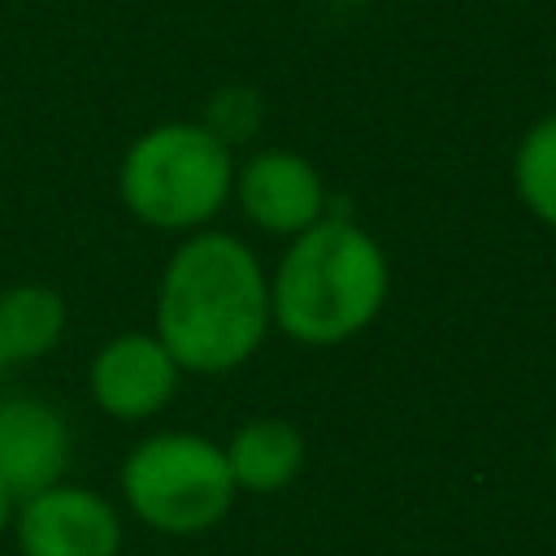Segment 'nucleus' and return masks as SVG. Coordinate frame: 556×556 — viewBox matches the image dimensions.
Returning <instances> with one entry per match:
<instances>
[{"instance_id": "6e6552de", "label": "nucleus", "mask_w": 556, "mask_h": 556, "mask_svg": "<svg viewBox=\"0 0 556 556\" xmlns=\"http://www.w3.org/2000/svg\"><path fill=\"white\" fill-rule=\"evenodd\" d=\"M74 434L61 408L39 395H0V482L26 500L65 478Z\"/></svg>"}, {"instance_id": "423d86ee", "label": "nucleus", "mask_w": 556, "mask_h": 556, "mask_svg": "<svg viewBox=\"0 0 556 556\" xmlns=\"http://www.w3.org/2000/svg\"><path fill=\"white\" fill-rule=\"evenodd\" d=\"M182 365L152 330H122L104 339L87 365V391L113 421H148L178 395Z\"/></svg>"}, {"instance_id": "f03ea898", "label": "nucleus", "mask_w": 556, "mask_h": 556, "mask_svg": "<svg viewBox=\"0 0 556 556\" xmlns=\"http://www.w3.org/2000/svg\"><path fill=\"white\" fill-rule=\"evenodd\" d=\"M391 295V261L382 243L348 213L287 239L269 269V317L304 348H339L369 330Z\"/></svg>"}, {"instance_id": "f8f14e48", "label": "nucleus", "mask_w": 556, "mask_h": 556, "mask_svg": "<svg viewBox=\"0 0 556 556\" xmlns=\"http://www.w3.org/2000/svg\"><path fill=\"white\" fill-rule=\"evenodd\" d=\"M261 122H265V100H261V91H256V87L226 83V87H217V91L208 96L204 126H208V130H213V135H217L226 148L256 139Z\"/></svg>"}, {"instance_id": "9b49d317", "label": "nucleus", "mask_w": 556, "mask_h": 556, "mask_svg": "<svg viewBox=\"0 0 556 556\" xmlns=\"http://www.w3.org/2000/svg\"><path fill=\"white\" fill-rule=\"evenodd\" d=\"M513 191L521 200V208L543 222L547 230H556V113L539 117L513 152Z\"/></svg>"}, {"instance_id": "39448f33", "label": "nucleus", "mask_w": 556, "mask_h": 556, "mask_svg": "<svg viewBox=\"0 0 556 556\" xmlns=\"http://www.w3.org/2000/svg\"><path fill=\"white\" fill-rule=\"evenodd\" d=\"M230 200L239 213L278 239H295L330 213V191L321 169L291 148H261L243 165H235Z\"/></svg>"}, {"instance_id": "7ed1b4c3", "label": "nucleus", "mask_w": 556, "mask_h": 556, "mask_svg": "<svg viewBox=\"0 0 556 556\" xmlns=\"http://www.w3.org/2000/svg\"><path fill=\"white\" fill-rule=\"evenodd\" d=\"M235 191V156L204 122H156L117 165L122 208L165 235L204 230Z\"/></svg>"}, {"instance_id": "dca6fc26", "label": "nucleus", "mask_w": 556, "mask_h": 556, "mask_svg": "<svg viewBox=\"0 0 556 556\" xmlns=\"http://www.w3.org/2000/svg\"><path fill=\"white\" fill-rule=\"evenodd\" d=\"M552 96H556V83H552Z\"/></svg>"}, {"instance_id": "1a4fd4ad", "label": "nucleus", "mask_w": 556, "mask_h": 556, "mask_svg": "<svg viewBox=\"0 0 556 556\" xmlns=\"http://www.w3.org/2000/svg\"><path fill=\"white\" fill-rule=\"evenodd\" d=\"M222 447L235 486L252 495H274L304 469V434L287 417H252Z\"/></svg>"}, {"instance_id": "0eeeda50", "label": "nucleus", "mask_w": 556, "mask_h": 556, "mask_svg": "<svg viewBox=\"0 0 556 556\" xmlns=\"http://www.w3.org/2000/svg\"><path fill=\"white\" fill-rule=\"evenodd\" d=\"M22 556H122L117 508L74 482H52L17 504L13 517Z\"/></svg>"}, {"instance_id": "9d476101", "label": "nucleus", "mask_w": 556, "mask_h": 556, "mask_svg": "<svg viewBox=\"0 0 556 556\" xmlns=\"http://www.w3.org/2000/svg\"><path fill=\"white\" fill-rule=\"evenodd\" d=\"M65 300L48 282H17L0 291V356L13 365L43 361L65 334Z\"/></svg>"}, {"instance_id": "4468645a", "label": "nucleus", "mask_w": 556, "mask_h": 556, "mask_svg": "<svg viewBox=\"0 0 556 556\" xmlns=\"http://www.w3.org/2000/svg\"><path fill=\"white\" fill-rule=\"evenodd\" d=\"M552 473H556V430H552Z\"/></svg>"}, {"instance_id": "f257e3e1", "label": "nucleus", "mask_w": 556, "mask_h": 556, "mask_svg": "<svg viewBox=\"0 0 556 556\" xmlns=\"http://www.w3.org/2000/svg\"><path fill=\"white\" fill-rule=\"evenodd\" d=\"M269 330V269L252 243L230 230H191L161 269L152 326L182 374H230L261 352Z\"/></svg>"}, {"instance_id": "2eb2a0df", "label": "nucleus", "mask_w": 556, "mask_h": 556, "mask_svg": "<svg viewBox=\"0 0 556 556\" xmlns=\"http://www.w3.org/2000/svg\"><path fill=\"white\" fill-rule=\"evenodd\" d=\"M4 374H9V361H4V356H0V378H4Z\"/></svg>"}, {"instance_id": "20e7f679", "label": "nucleus", "mask_w": 556, "mask_h": 556, "mask_svg": "<svg viewBox=\"0 0 556 556\" xmlns=\"http://www.w3.org/2000/svg\"><path fill=\"white\" fill-rule=\"evenodd\" d=\"M126 508L156 534H204L226 521L239 486L226 447L195 430H156L139 439L117 473Z\"/></svg>"}, {"instance_id": "ddd939ff", "label": "nucleus", "mask_w": 556, "mask_h": 556, "mask_svg": "<svg viewBox=\"0 0 556 556\" xmlns=\"http://www.w3.org/2000/svg\"><path fill=\"white\" fill-rule=\"evenodd\" d=\"M17 504H22V500H17V495H13V491H9L4 482H0V534H9V530H13V517H17Z\"/></svg>"}]
</instances>
